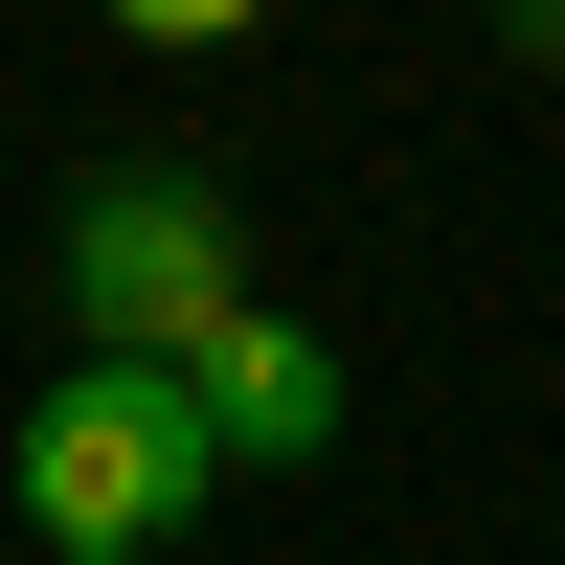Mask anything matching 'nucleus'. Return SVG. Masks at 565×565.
Masks as SVG:
<instances>
[{
    "instance_id": "f257e3e1",
    "label": "nucleus",
    "mask_w": 565,
    "mask_h": 565,
    "mask_svg": "<svg viewBox=\"0 0 565 565\" xmlns=\"http://www.w3.org/2000/svg\"><path fill=\"white\" fill-rule=\"evenodd\" d=\"M45 295H68L90 362H204L226 317H249V204H226V159H90L68 226H45Z\"/></svg>"
},
{
    "instance_id": "f03ea898",
    "label": "nucleus",
    "mask_w": 565,
    "mask_h": 565,
    "mask_svg": "<svg viewBox=\"0 0 565 565\" xmlns=\"http://www.w3.org/2000/svg\"><path fill=\"white\" fill-rule=\"evenodd\" d=\"M0 476H23V543H45V565H159V543L226 498V430H204L181 362H68Z\"/></svg>"
},
{
    "instance_id": "7ed1b4c3",
    "label": "nucleus",
    "mask_w": 565,
    "mask_h": 565,
    "mask_svg": "<svg viewBox=\"0 0 565 565\" xmlns=\"http://www.w3.org/2000/svg\"><path fill=\"white\" fill-rule=\"evenodd\" d=\"M181 385H204V430H226V476H317V452H340V340H317V317H226L204 362H181Z\"/></svg>"
},
{
    "instance_id": "20e7f679",
    "label": "nucleus",
    "mask_w": 565,
    "mask_h": 565,
    "mask_svg": "<svg viewBox=\"0 0 565 565\" xmlns=\"http://www.w3.org/2000/svg\"><path fill=\"white\" fill-rule=\"evenodd\" d=\"M498 45H521V68H565V0H521V23H498Z\"/></svg>"
}]
</instances>
